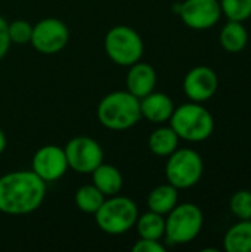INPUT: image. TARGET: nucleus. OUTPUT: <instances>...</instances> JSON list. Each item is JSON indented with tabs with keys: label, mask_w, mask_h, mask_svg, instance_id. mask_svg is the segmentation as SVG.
<instances>
[{
	"label": "nucleus",
	"mask_w": 251,
	"mask_h": 252,
	"mask_svg": "<svg viewBox=\"0 0 251 252\" xmlns=\"http://www.w3.org/2000/svg\"><path fill=\"white\" fill-rule=\"evenodd\" d=\"M46 198V183L33 170H16L0 177V213L25 216L38 210Z\"/></svg>",
	"instance_id": "f257e3e1"
},
{
	"label": "nucleus",
	"mask_w": 251,
	"mask_h": 252,
	"mask_svg": "<svg viewBox=\"0 0 251 252\" xmlns=\"http://www.w3.org/2000/svg\"><path fill=\"white\" fill-rule=\"evenodd\" d=\"M96 115L105 128L124 131L141 121V102L127 90L111 92L101 99Z\"/></svg>",
	"instance_id": "f03ea898"
},
{
	"label": "nucleus",
	"mask_w": 251,
	"mask_h": 252,
	"mask_svg": "<svg viewBox=\"0 0 251 252\" xmlns=\"http://www.w3.org/2000/svg\"><path fill=\"white\" fill-rule=\"evenodd\" d=\"M169 121L179 139L186 142H204L215 130L213 115L201 103L192 100L175 108Z\"/></svg>",
	"instance_id": "7ed1b4c3"
},
{
	"label": "nucleus",
	"mask_w": 251,
	"mask_h": 252,
	"mask_svg": "<svg viewBox=\"0 0 251 252\" xmlns=\"http://www.w3.org/2000/svg\"><path fill=\"white\" fill-rule=\"evenodd\" d=\"M98 227L111 236L127 233L136 223L139 210L135 201L127 196H107L99 210L93 214Z\"/></svg>",
	"instance_id": "20e7f679"
},
{
	"label": "nucleus",
	"mask_w": 251,
	"mask_h": 252,
	"mask_svg": "<svg viewBox=\"0 0 251 252\" xmlns=\"http://www.w3.org/2000/svg\"><path fill=\"white\" fill-rule=\"evenodd\" d=\"M104 49L115 65L129 68L141 61L143 55V40L135 28L129 25H115L105 34Z\"/></svg>",
	"instance_id": "39448f33"
},
{
	"label": "nucleus",
	"mask_w": 251,
	"mask_h": 252,
	"mask_svg": "<svg viewBox=\"0 0 251 252\" xmlns=\"http://www.w3.org/2000/svg\"><path fill=\"white\" fill-rule=\"evenodd\" d=\"M204 216L198 205L191 202L178 204L166 217L164 236L172 245L192 242L203 229Z\"/></svg>",
	"instance_id": "423d86ee"
},
{
	"label": "nucleus",
	"mask_w": 251,
	"mask_h": 252,
	"mask_svg": "<svg viewBox=\"0 0 251 252\" xmlns=\"http://www.w3.org/2000/svg\"><path fill=\"white\" fill-rule=\"evenodd\" d=\"M204 171V162L201 155L189 148L176 149L167 157L166 179L176 189H189L195 186Z\"/></svg>",
	"instance_id": "0eeeda50"
},
{
	"label": "nucleus",
	"mask_w": 251,
	"mask_h": 252,
	"mask_svg": "<svg viewBox=\"0 0 251 252\" xmlns=\"http://www.w3.org/2000/svg\"><path fill=\"white\" fill-rule=\"evenodd\" d=\"M68 167L78 174H90L104 162L102 146L89 136H75L64 148Z\"/></svg>",
	"instance_id": "6e6552de"
},
{
	"label": "nucleus",
	"mask_w": 251,
	"mask_h": 252,
	"mask_svg": "<svg viewBox=\"0 0 251 252\" xmlns=\"http://www.w3.org/2000/svg\"><path fill=\"white\" fill-rule=\"evenodd\" d=\"M70 31L65 22L58 18H43L33 25L31 46L41 55H56L68 43Z\"/></svg>",
	"instance_id": "1a4fd4ad"
},
{
	"label": "nucleus",
	"mask_w": 251,
	"mask_h": 252,
	"mask_svg": "<svg viewBox=\"0 0 251 252\" xmlns=\"http://www.w3.org/2000/svg\"><path fill=\"white\" fill-rule=\"evenodd\" d=\"M173 10L188 28L197 31L215 27L222 15L219 0H185L176 3Z\"/></svg>",
	"instance_id": "9d476101"
},
{
	"label": "nucleus",
	"mask_w": 251,
	"mask_h": 252,
	"mask_svg": "<svg viewBox=\"0 0 251 252\" xmlns=\"http://www.w3.org/2000/svg\"><path fill=\"white\" fill-rule=\"evenodd\" d=\"M68 161L64 148L44 145L36 151L31 159V170L47 185L58 182L68 171Z\"/></svg>",
	"instance_id": "9b49d317"
},
{
	"label": "nucleus",
	"mask_w": 251,
	"mask_h": 252,
	"mask_svg": "<svg viewBox=\"0 0 251 252\" xmlns=\"http://www.w3.org/2000/svg\"><path fill=\"white\" fill-rule=\"evenodd\" d=\"M219 87L217 74L206 66L200 65L192 68L183 78V92L186 97L192 102H207L215 96Z\"/></svg>",
	"instance_id": "f8f14e48"
},
{
	"label": "nucleus",
	"mask_w": 251,
	"mask_h": 252,
	"mask_svg": "<svg viewBox=\"0 0 251 252\" xmlns=\"http://www.w3.org/2000/svg\"><path fill=\"white\" fill-rule=\"evenodd\" d=\"M157 86V71L146 62H136L129 66L126 75V90L138 99L154 92Z\"/></svg>",
	"instance_id": "ddd939ff"
},
{
	"label": "nucleus",
	"mask_w": 251,
	"mask_h": 252,
	"mask_svg": "<svg viewBox=\"0 0 251 252\" xmlns=\"http://www.w3.org/2000/svg\"><path fill=\"white\" fill-rule=\"evenodd\" d=\"M141 115L152 124L167 123L175 111V103L170 96L161 92H151L149 94L139 99Z\"/></svg>",
	"instance_id": "4468645a"
},
{
	"label": "nucleus",
	"mask_w": 251,
	"mask_h": 252,
	"mask_svg": "<svg viewBox=\"0 0 251 252\" xmlns=\"http://www.w3.org/2000/svg\"><path fill=\"white\" fill-rule=\"evenodd\" d=\"M92 185H95L105 196L118 195L123 189V176L115 165L101 164L92 173Z\"/></svg>",
	"instance_id": "2eb2a0df"
},
{
	"label": "nucleus",
	"mask_w": 251,
	"mask_h": 252,
	"mask_svg": "<svg viewBox=\"0 0 251 252\" xmlns=\"http://www.w3.org/2000/svg\"><path fill=\"white\" fill-rule=\"evenodd\" d=\"M179 189H176L173 185L166 183L154 188L146 199V205L149 211H154L161 216H167L176 205L179 199Z\"/></svg>",
	"instance_id": "dca6fc26"
},
{
	"label": "nucleus",
	"mask_w": 251,
	"mask_h": 252,
	"mask_svg": "<svg viewBox=\"0 0 251 252\" xmlns=\"http://www.w3.org/2000/svg\"><path fill=\"white\" fill-rule=\"evenodd\" d=\"M223 248L226 252H251V220H240L228 229Z\"/></svg>",
	"instance_id": "f3484780"
},
{
	"label": "nucleus",
	"mask_w": 251,
	"mask_h": 252,
	"mask_svg": "<svg viewBox=\"0 0 251 252\" xmlns=\"http://www.w3.org/2000/svg\"><path fill=\"white\" fill-rule=\"evenodd\" d=\"M220 46L229 53H240L246 49L249 43V32L243 22L238 21H228L223 28L220 30L219 35Z\"/></svg>",
	"instance_id": "a211bd4d"
},
{
	"label": "nucleus",
	"mask_w": 251,
	"mask_h": 252,
	"mask_svg": "<svg viewBox=\"0 0 251 252\" xmlns=\"http://www.w3.org/2000/svg\"><path fill=\"white\" fill-rule=\"evenodd\" d=\"M179 140H180L179 136L170 126L169 127L161 126L154 131H151L148 137V148L157 157H169L178 149Z\"/></svg>",
	"instance_id": "6ab92c4d"
},
{
	"label": "nucleus",
	"mask_w": 251,
	"mask_h": 252,
	"mask_svg": "<svg viewBox=\"0 0 251 252\" xmlns=\"http://www.w3.org/2000/svg\"><path fill=\"white\" fill-rule=\"evenodd\" d=\"M135 226H136L139 238L160 241L161 238H164L166 217L148 210L146 213L138 216V220H136Z\"/></svg>",
	"instance_id": "aec40b11"
},
{
	"label": "nucleus",
	"mask_w": 251,
	"mask_h": 252,
	"mask_svg": "<svg viewBox=\"0 0 251 252\" xmlns=\"http://www.w3.org/2000/svg\"><path fill=\"white\" fill-rule=\"evenodd\" d=\"M105 198L107 196L95 185H84L77 189L74 201L81 213L95 214L102 205V202L105 201Z\"/></svg>",
	"instance_id": "412c9836"
},
{
	"label": "nucleus",
	"mask_w": 251,
	"mask_h": 252,
	"mask_svg": "<svg viewBox=\"0 0 251 252\" xmlns=\"http://www.w3.org/2000/svg\"><path fill=\"white\" fill-rule=\"evenodd\" d=\"M219 3L228 21L244 22L251 16V0H219Z\"/></svg>",
	"instance_id": "4be33fe9"
},
{
	"label": "nucleus",
	"mask_w": 251,
	"mask_h": 252,
	"mask_svg": "<svg viewBox=\"0 0 251 252\" xmlns=\"http://www.w3.org/2000/svg\"><path fill=\"white\" fill-rule=\"evenodd\" d=\"M229 208L238 220H251V192L238 190L232 195Z\"/></svg>",
	"instance_id": "5701e85b"
},
{
	"label": "nucleus",
	"mask_w": 251,
	"mask_h": 252,
	"mask_svg": "<svg viewBox=\"0 0 251 252\" xmlns=\"http://www.w3.org/2000/svg\"><path fill=\"white\" fill-rule=\"evenodd\" d=\"M7 31H9L10 43H13V44H27V43L31 41L33 25L28 21L16 19L13 22H9L7 24Z\"/></svg>",
	"instance_id": "b1692460"
},
{
	"label": "nucleus",
	"mask_w": 251,
	"mask_h": 252,
	"mask_svg": "<svg viewBox=\"0 0 251 252\" xmlns=\"http://www.w3.org/2000/svg\"><path fill=\"white\" fill-rule=\"evenodd\" d=\"M133 252H164L166 248L164 245L160 244V241L155 239H143L139 238V241L135 242V245L132 247Z\"/></svg>",
	"instance_id": "393cba45"
},
{
	"label": "nucleus",
	"mask_w": 251,
	"mask_h": 252,
	"mask_svg": "<svg viewBox=\"0 0 251 252\" xmlns=\"http://www.w3.org/2000/svg\"><path fill=\"white\" fill-rule=\"evenodd\" d=\"M7 21L0 16V59L6 56L10 47V38H9V31H7Z\"/></svg>",
	"instance_id": "a878e982"
},
{
	"label": "nucleus",
	"mask_w": 251,
	"mask_h": 252,
	"mask_svg": "<svg viewBox=\"0 0 251 252\" xmlns=\"http://www.w3.org/2000/svg\"><path fill=\"white\" fill-rule=\"evenodd\" d=\"M6 146H7V139H6V134H4V131L0 128V155L4 152Z\"/></svg>",
	"instance_id": "bb28decb"
}]
</instances>
